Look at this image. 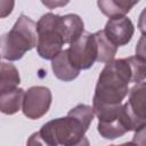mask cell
Here are the masks:
<instances>
[{
	"mask_svg": "<svg viewBox=\"0 0 146 146\" xmlns=\"http://www.w3.org/2000/svg\"><path fill=\"white\" fill-rule=\"evenodd\" d=\"M131 82V71L127 58L113 59L106 63L102 70L97 84L92 104L100 105H119L129 94L128 84Z\"/></svg>",
	"mask_w": 146,
	"mask_h": 146,
	"instance_id": "obj_1",
	"label": "cell"
},
{
	"mask_svg": "<svg viewBox=\"0 0 146 146\" xmlns=\"http://www.w3.org/2000/svg\"><path fill=\"white\" fill-rule=\"evenodd\" d=\"M87 127L76 116L67 113L65 117L54 119L44 123L41 129L33 133L27 144H42L48 146H76L81 145L84 139Z\"/></svg>",
	"mask_w": 146,
	"mask_h": 146,
	"instance_id": "obj_2",
	"label": "cell"
},
{
	"mask_svg": "<svg viewBox=\"0 0 146 146\" xmlns=\"http://www.w3.org/2000/svg\"><path fill=\"white\" fill-rule=\"evenodd\" d=\"M36 43L38 23L26 15H21L11 30L1 36V57L9 62L18 60L36 47Z\"/></svg>",
	"mask_w": 146,
	"mask_h": 146,
	"instance_id": "obj_3",
	"label": "cell"
},
{
	"mask_svg": "<svg viewBox=\"0 0 146 146\" xmlns=\"http://www.w3.org/2000/svg\"><path fill=\"white\" fill-rule=\"evenodd\" d=\"M64 38L60 30V16L47 13L38 21V55L43 59H54L62 50Z\"/></svg>",
	"mask_w": 146,
	"mask_h": 146,
	"instance_id": "obj_4",
	"label": "cell"
},
{
	"mask_svg": "<svg viewBox=\"0 0 146 146\" xmlns=\"http://www.w3.org/2000/svg\"><path fill=\"white\" fill-rule=\"evenodd\" d=\"M68 56L72 64L81 70L90 68L97 62L98 49L94 33H83L79 39L71 43Z\"/></svg>",
	"mask_w": 146,
	"mask_h": 146,
	"instance_id": "obj_5",
	"label": "cell"
},
{
	"mask_svg": "<svg viewBox=\"0 0 146 146\" xmlns=\"http://www.w3.org/2000/svg\"><path fill=\"white\" fill-rule=\"evenodd\" d=\"M52 95L49 88L34 86L25 91L23 102V114L30 120H38L49 111Z\"/></svg>",
	"mask_w": 146,
	"mask_h": 146,
	"instance_id": "obj_6",
	"label": "cell"
},
{
	"mask_svg": "<svg viewBox=\"0 0 146 146\" xmlns=\"http://www.w3.org/2000/svg\"><path fill=\"white\" fill-rule=\"evenodd\" d=\"M107 38L116 46L122 47L130 42L135 33V26L127 16L110 18L104 29Z\"/></svg>",
	"mask_w": 146,
	"mask_h": 146,
	"instance_id": "obj_7",
	"label": "cell"
},
{
	"mask_svg": "<svg viewBox=\"0 0 146 146\" xmlns=\"http://www.w3.org/2000/svg\"><path fill=\"white\" fill-rule=\"evenodd\" d=\"M124 106L139 128L146 124V82H138L129 90V98Z\"/></svg>",
	"mask_w": 146,
	"mask_h": 146,
	"instance_id": "obj_8",
	"label": "cell"
},
{
	"mask_svg": "<svg viewBox=\"0 0 146 146\" xmlns=\"http://www.w3.org/2000/svg\"><path fill=\"white\" fill-rule=\"evenodd\" d=\"M51 68L54 75L64 82L73 81L80 74V70L76 68L70 59L68 49L62 50L54 59H51Z\"/></svg>",
	"mask_w": 146,
	"mask_h": 146,
	"instance_id": "obj_9",
	"label": "cell"
},
{
	"mask_svg": "<svg viewBox=\"0 0 146 146\" xmlns=\"http://www.w3.org/2000/svg\"><path fill=\"white\" fill-rule=\"evenodd\" d=\"M60 30L65 43H72L83 34L84 24L76 14H66L60 16Z\"/></svg>",
	"mask_w": 146,
	"mask_h": 146,
	"instance_id": "obj_10",
	"label": "cell"
},
{
	"mask_svg": "<svg viewBox=\"0 0 146 146\" xmlns=\"http://www.w3.org/2000/svg\"><path fill=\"white\" fill-rule=\"evenodd\" d=\"M139 0H97L99 10L108 18L125 16Z\"/></svg>",
	"mask_w": 146,
	"mask_h": 146,
	"instance_id": "obj_11",
	"label": "cell"
},
{
	"mask_svg": "<svg viewBox=\"0 0 146 146\" xmlns=\"http://www.w3.org/2000/svg\"><path fill=\"white\" fill-rule=\"evenodd\" d=\"M25 91L22 88H15L13 90L0 92V111L3 114L13 115L23 107Z\"/></svg>",
	"mask_w": 146,
	"mask_h": 146,
	"instance_id": "obj_12",
	"label": "cell"
},
{
	"mask_svg": "<svg viewBox=\"0 0 146 146\" xmlns=\"http://www.w3.org/2000/svg\"><path fill=\"white\" fill-rule=\"evenodd\" d=\"M96 42H97V49H98V56H97V62L99 63H110L114 59L117 47L107 38L106 33L104 30L97 31L94 33Z\"/></svg>",
	"mask_w": 146,
	"mask_h": 146,
	"instance_id": "obj_13",
	"label": "cell"
},
{
	"mask_svg": "<svg viewBox=\"0 0 146 146\" xmlns=\"http://www.w3.org/2000/svg\"><path fill=\"white\" fill-rule=\"evenodd\" d=\"M21 82L18 70L14 64L1 63L0 65V92H6L17 88Z\"/></svg>",
	"mask_w": 146,
	"mask_h": 146,
	"instance_id": "obj_14",
	"label": "cell"
},
{
	"mask_svg": "<svg viewBox=\"0 0 146 146\" xmlns=\"http://www.w3.org/2000/svg\"><path fill=\"white\" fill-rule=\"evenodd\" d=\"M127 59L131 71V82L138 83L144 81L146 79V60L137 56L127 57Z\"/></svg>",
	"mask_w": 146,
	"mask_h": 146,
	"instance_id": "obj_15",
	"label": "cell"
},
{
	"mask_svg": "<svg viewBox=\"0 0 146 146\" xmlns=\"http://www.w3.org/2000/svg\"><path fill=\"white\" fill-rule=\"evenodd\" d=\"M129 144L146 146V124H144L140 128H138L137 130H135V135L132 137V140Z\"/></svg>",
	"mask_w": 146,
	"mask_h": 146,
	"instance_id": "obj_16",
	"label": "cell"
},
{
	"mask_svg": "<svg viewBox=\"0 0 146 146\" xmlns=\"http://www.w3.org/2000/svg\"><path fill=\"white\" fill-rule=\"evenodd\" d=\"M15 6V0H0V17L5 18L11 14Z\"/></svg>",
	"mask_w": 146,
	"mask_h": 146,
	"instance_id": "obj_17",
	"label": "cell"
},
{
	"mask_svg": "<svg viewBox=\"0 0 146 146\" xmlns=\"http://www.w3.org/2000/svg\"><path fill=\"white\" fill-rule=\"evenodd\" d=\"M136 56L146 60V35H141L135 48Z\"/></svg>",
	"mask_w": 146,
	"mask_h": 146,
	"instance_id": "obj_18",
	"label": "cell"
},
{
	"mask_svg": "<svg viewBox=\"0 0 146 146\" xmlns=\"http://www.w3.org/2000/svg\"><path fill=\"white\" fill-rule=\"evenodd\" d=\"M41 2L48 9H55L66 6L70 2V0H41Z\"/></svg>",
	"mask_w": 146,
	"mask_h": 146,
	"instance_id": "obj_19",
	"label": "cell"
},
{
	"mask_svg": "<svg viewBox=\"0 0 146 146\" xmlns=\"http://www.w3.org/2000/svg\"><path fill=\"white\" fill-rule=\"evenodd\" d=\"M138 29L141 32L143 35H146V7L143 9V11L139 15L138 18Z\"/></svg>",
	"mask_w": 146,
	"mask_h": 146,
	"instance_id": "obj_20",
	"label": "cell"
}]
</instances>
